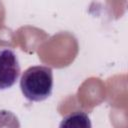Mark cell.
I'll return each mask as SVG.
<instances>
[{"mask_svg": "<svg viewBox=\"0 0 128 128\" xmlns=\"http://www.w3.org/2000/svg\"><path fill=\"white\" fill-rule=\"evenodd\" d=\"M59 128H92V124L88 114L78 110L64 116Z\"/></svg>", "mask_w": 128, "mask_h": 128, "instance_id": "3957f363", "label": "cell"}, {"mask_svg": "<svg viewBox=\"0 0 128 128\" xmlns=\"http://www.w3.org/2000/svg\"><path fill=\"white\" fill-rule=\"evenodd\" d=\"M20 75L16 53L10 48H0V90L11 88Z\"/></svg>", "mask_w": 128, "mask_h": 128, "instance_id": "7a4b0ae2", "label": "cell"}, {"mask_svg": "<svg viewBox=\"0 0 128 128\" xmlns=\"http://www.w3.org/2000/svg\"><path fill=\"white\" fill-rule=\"evenodd\" d=\"M20 89L23 96L33 102L47 99L53 89V71L48 66L28 67L21 75Z\"/></svg>", "mask_w": 128, "mask_h": 128, "instance_id": "6da1fadb", "label": "cell"}, {"mask_svg": "<svg viewBox=\"0 0 128 128\" xmlns=\"http://www.w3.org/2000/svg\"><path fill=\"white\" fill-rule=\"evenodd\" d=\"M0 128H20L18 117L11 111L0 109Z\"/></svg>", "mask_w": 128, "mask_h": 128, "instance_id": "277c9868", "label": "cell"}]
</instances>
